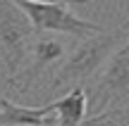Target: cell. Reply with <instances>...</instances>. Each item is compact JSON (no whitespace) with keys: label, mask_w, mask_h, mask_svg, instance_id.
<instances>
[{"label":"cell","mask_w":129,"mask_h":126,"mask_svg":"<svg viewBox=\"0 0 129 126\" xmlns=\"http://www.w3.org/2000/svg\"><path fill=\"white\" fill-rule=\"evenodd\" d=\"M117 109H127V107H115L110 112H101V114H93V117H86L81 121V126H127L124 124V114L120 119L115 117Z\"/></svg>","instance_id":"obj_8"},{"label":"cell","mask_w":129,"mask_h":126,"mask_svg":"<svg viewBox=\"0 0 129 126\" xmlns=\"http://www.w3.org/2000/svg\"><path fill=\"white\" fill-rule=\"evenodd\" d=\"M55 119L50 117V109L43 107H24L14 105L7 98H0V126H53Z\"/></svg>","instance_id":"obj_7"},{"label":"cell","mask_w":129,"mask_h":126,"mask_svg":"<svg viewBox=\"0 0 129 126\" xmlns=\"http://www.w3.org/2000/svg\"><path fill=\"white\" fill-rule=\"evenodd\" d=\"M127 100H129V41L122 43L105 62V69L98 76L96 90H93L91 100H86V107H91L88 117L105 112L108 105L124 107Z\"/></svg>","instance_id":"obj_4"},{"label":"cell","mask_w":129,"mask_h":126,"mask_svg":"<svg viewBox=\"0 0 129 126\" xmlns=\"http://www.w3.org/2000/svg\"><path fill=\"white\" fill-rule=\"evenodd\" d=\"M14 5L29 19L34 33H38V36L43 31H55V33L74 36V38H88L105 31L101 24L77 17L69 3H24V0H17Z\"/></svg>","instance_id":"obj_2"},{"label":"cell","mask_w":129,"mask_h":126,"mask_svg":"<svg viewBox=\"0 0 129 126\" xmlns=\"http://www.w3.org/2000/svg\"><path fill=\"white\" fill-rule=\"evenodd\" d=\"M127 41H129V22H124L120 29L84 38V43L69 52L60 71L55 74V79L50 81V93H57L60 88H67V86H81L84 81H88L112 57V52Z\"/></svg>","instance_id":"obj_1"},{"label":"cell","mask_w":129,"mask_h":126,"mask_svg":"<svg viewBox=\"0 0 129 126\" xmlns=\"http://www.w3.org/2000/svg\"><path fill=\"white\" fill-rule=\"evenodd\" d=\"M86 100H88L86 88H84V86H74L64 98L53 100L46 107L50 109V112H57V119H55L57 126H81V121L88 117Z\"/></svg>","instance_id":"obj_6"},{"label":"cell","mask_w":129,"mask_h":126,"mask_svg":"<svg viewBox=\"0 0 129 126\" xmlns=\"http://www.w3.org/2000/svg\"><path fill=\"white\" fill-rule=\"evenodd\" d=\"M34 29L29 19L10 0H0V60H3L7 83L19 74L31 55Z\"/></svg>","instance_id":"obj_3"},{"label":"cell","mask_w":129,"mask_h":126,"mask_svg":"<svg viewBox=\"0 0 129 126\" xmlns=\"http://www.w3.org/2000/svg\"><path fill=\"white\" fill-rule=\"evenodd\" d=\"M31 52H34V62L22 71V74H17L7 83L10 88H17L19 95H26V90L31 88V83L41 76V71H46L50 64H55V62L64 55V45L60 41H55V38L38 36V41L31 45Z\"/></svg>","instance_id":"obj_5"}]
</instances>
